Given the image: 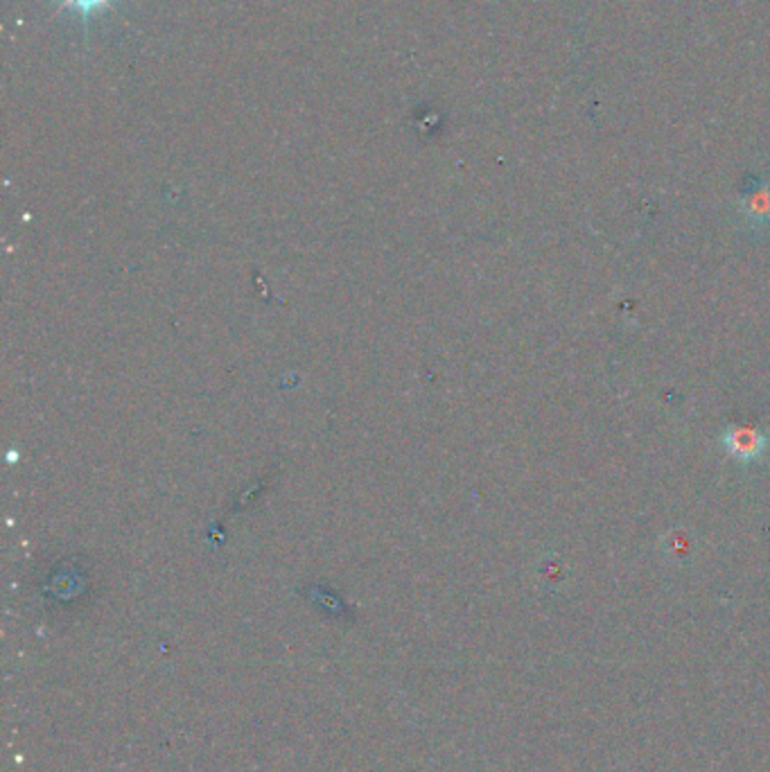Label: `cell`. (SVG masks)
I'll use <instances>...</instances> for the list:
<instances>
[{
	"instance_id": "obj_1",
	"label": "cell",
	"mask_w": 770,
	"mask_h": 772,
	"mask_svg": "<svg viewBox=\"0 0 770 772\" xmlns=\"http://www.w3.org/2000/svg\"><path fill=\"white\" fill-rule=\"evenodd\" d=\"M768 441H770L768 434L761 432L759 427L730 425L723 429L719 445L723 447V452L730 456L732 461L750 466V464L759 461V456H763Z\"/></svg>"
},
{
	"instance_id": "obj_2",
	"label": "cell",
	"mask_w": 770,
	"mask_h": 772,
	"mask_svg": "<svg viewBox=\"0 0 770 772\" xmlns=\"http://www.w3.org/2000/svg\"><path fill=\"white\" fill-rule=\"evenodd\" d=\"M739 211L750 226L770 224V183L759 181L750 186L744 197L739 199Z\"/></svg>"
},
{
	"instance_id": "obj_3",
	"label": "cell",
	"mask_w": 770,
	"mask_h": 772,
	"mask_svg": "<svg viewBox=\"0 0 770 772\" xmlns=\"http://www.w3.org/2000/svg\"><path fill=\"white\" fill-rule=\"evenodd\" d=\"M111 8H113V0H60V12L73 10L81 18L84 33H87V37L91 30V18L111 10Z\"/></svg>"
}]
</instances>
